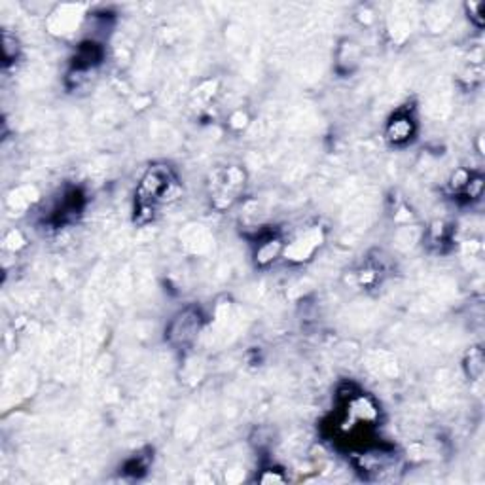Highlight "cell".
<instances>
[{
    "label": "cell",
    "instance_id": "obj_1",
    "mask_svg": "<svg viewBox=\"0 0 485 485\" xmlns=\"http://www.w3.org/2000/svg\"><path fill=\"white\" fill-rule=\"evenodd\" d=\"M199 313L196 311H184L181 313L171 324V338L179 343H188L196 338L199 330Z\"/></svg>",
    "mask_w": 485,
    "mask_h": 485
},
{
    "label": "cell",
    "instance_id": "obj_2",
    "mask_svg": "<svg viewBox=\"0 0 485 485\" xmlns=\"http://www.w3.org/2000/svg\"><path fill=\"white\" fill-rule=\"evenodd\" d=\"M412 135V120L410 118H399V120H392V123L389 125V138L394 140V143H402V140H408Z\"/></svg>",
    "mask_w": 485,
    "mask_h": 485
}]
</instances>
